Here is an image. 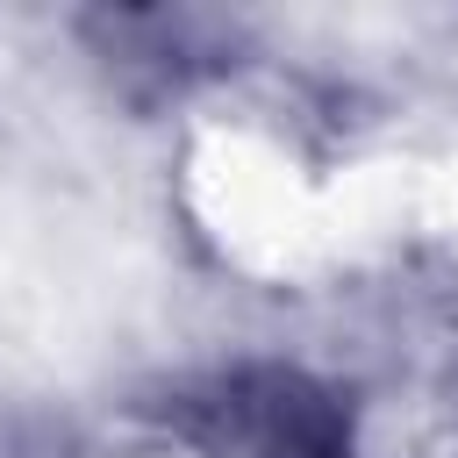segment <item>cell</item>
<instances>
[{
	"label": "cell",
	"instance_id": "6da1fadb",
	"mask_svg": "<svg viewBox=\"0 0 458 458\" xmlns=\"http://www.w3.org/2000/svg\"><path fill=\"white\" fill-rule=\"evenodd\" d=\"M179 429L208 458H344L351 415L329 386L293 365H236L186 394Z\"/></svg>",
	"mask_w": 458,
	"mask_h": 458
}]
</instances>
